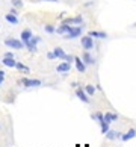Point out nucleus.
<instances>
[{"mask_svg":"<svg viewBox=\"0 0 136 147\" xmlns=\"http://www.w3.org/2000/svg\"><path fill=\"white\" fill-rule=\"evenodd\" d=\"M18 85H23V86H26V88H38V86H41V80L29 79V78H21L18 80Z\"/></svg>","mask_w":136,"mask_h":147,"instance_id":"f257e3e1","label":"nucleus"},{"mask_svg":"<svg viewBox=\"0 0 136 147\" xmlns=\"http://www.w3.org/2000/svg\"><path fill=\"white\" fill-rule=\"evenodd\" d=\"M5 46H8L9 49H17V50L26 47L24 42L21 40H17V38H6V40H5Z\"/></svg>","mask_w":136,"mask_h":147,"instance_id":"f03ea898","label":"nucleus"},{"mask_svg":"<svg viewBox=\"0 0 136 147\" xmlns=\"http://www.w3.org/2000/svg\"><path fill=\"white\" fill-rule=\"evenodd\" d=\"M82 47L85 49V50H91V49H94V38L91 35H86V36H82Z\"/></svg>","mask_w":136,"mask_h":147,"instance_id":"7ed1b4c3","label":"nucleus"},{"mask_svg":"<svg viewBox=\"0 0 136 147\" xmlns=\"http://www.w3.org/2000/svg\"><path fill=\"white\" fill-rule=\"evenodd\" d=\"M40 41H41V38H40V36H36V35H35V36H32V40L26 44L27 50H29L30 53H35V52L38 50V49H36V44H38Z\"/></svg>","mask_w":136,"mask_h":147,"instance_id":"20e7f679","label":"nucleus"},{"mask_svg":"<svg viewBox=\"0 0 136 147\" xmlns=\"http://www.w3.org/2000/svg\"><path fill=\"white\" fill-rule=\"evenodd\" d=\"M82 35V28L80 26H73L71 28V30L68 32V34H65V38H67V40H74V38H77V36H80Z\"/></svg>","mask_w":136,"mask_h":147,"instance_id":"39448f33","label":"nucleus"},{"mask_svg":"<svg viewBox=\"0 0 136 147\" xmlns=\"http://www.w3.org/2000/svg\"><path fill=\"white\" fill-rule=\"evenodd\" d=\"M62 23L65 24H70V26H73V24H83V18H82V15H77V17H71V18H65Z\"/></svg>","mask_w":136,"mask_h":147,"instance_id":"423d86ee","label":"nucleus"},{"mask_svg":"<svg viewBox=\"0 0 136 147\" xmlns=\"http://www.w3.org/2000/svg\"><path fill=\"white\" fill-rule=\"evenodd\" d=\"M76 96H77L83 103H89V102H91V100H89V96L86 94L85 90H82V88H76Z\"/></svg>","mask_w":136,"mask_h":147,"instance_id":"0eeeda50","label":"nucleus"},{"mask_svg":"<svg viewBox=\"0 0 136 147\" xmlns=\"http://www.w3.org/2000/svg\"><path fill=\"white\" fill-rule=\"evenodd\" d=\"M74 64H76V68H77V71H79V73H85L86 64L83 62V59H80V58L76 56V58H74Z\"/></svg>","mask_w":136,"mask_h":147,"instance_id":"6e6552de","label":"nucleus"},{"mask_svg":"<svg viewBox=\"0 0 136 147\" xmlns=\"http://www.w3.org/2000/svg\"><path fill=\"white\" fill-rule=\"evenodd\" d=\"M70 68H71V64L67 62V61H64L62 64H59L58 67H56V71L58 73H68Z\"/></svg>","mask_w":136,"mask_h":147,"instance_id":"1a4fd4ad","label":"nucleus"},{"mask_svg":"<svg viewBox=\"0 0 136 147\" xmlns=\"http://www.w3.org/2000/svg\"><path fill=\"white\" fill-rule=\"evenodd\" d=\"M32 36H33V34H32V30H29V29H24L23 32H21V41L24 42V46L32 40Z\"/></svg>","mask_w":136,"mask_h":147,"instance_id":"9d476101","label":"nucleus"},{"mask_svg":"<svg viewBox=\"0 0 136 147\" xmlns=\"http://www.w3.org/2000/svg\"><path fill=\"white\" fill-rule=\"evenodd\" d=\"M105 135H106L107 140H121L123 138V135L119 132H117V130H107Z\"/></svg>","mask_w":136,"mask_h":147,"instance_id":"9b49d317","label":"nucleus"},{"mask_svg":"<svg viewBox=\"0 0 136 147\" xmlns=\"http://www.w3.org/2000/svg\"><path fill=\"white\" fill-rule=\"evenodd\" d=\"M3 65L5 67H9V68H15V65H17V61H15L14 58H6V56H3Z\"/></svg>","mask_w":136,"mask_h":147,"instance_id":"f8f14e48","label":"nucleus"},{"mask_svg":"<svg viewBox=\"0 0 136 147\" xmlns=\"http://www.w3.org/2000/svg\"><path fill=\"white\" fill-rule=\"evenodd\" d=\"M5 20H6L9 24H18V17L15 14H12V12H9V14L5 15Z\"/></svg>","mask_w":136,"mask_h":147,"instance_id":"ddd939ff","label":"nucleus"},{"mask_svg":"<svg viewBox=\"0 0 136 147\" xmlns=\"http://www.w3.org/2000/svg\"><path fill=\"white\" fill-rule=\"evenodd\" d=\"M71 28H73V26L62 23V24H61V26H59V28L56 29V32H58V34H61V35H65V34H68V32L71 30Z\"/></svg>","mask_w":136,"mask_h":147,"instance_id":"4468645a","label":"nucleus"},{"mask_svg":"<svg viewBox=\"0 0 136 147\" xmlns=\"http://www.w3.org/2000/svg\"><path fill=\"white\" fill-rule=\"evenodd\" d=\"M82 59H83V62H85L86 65H94V62H95V61H94V58H92L88 52H85V53H83Z\"/></svg>","mask_w":136,"mask_h":147,"instance_id":"2eb2a0df","label":"nucleus"},{"mask_svg":"<svg viewBox=\"0 0 136 147\" xmlns=\"http://www.w3.org/2000/svg\"><path fill=\"white\" fill-rule=\"evenodd\" d=\"M53 53H54V56H56L58 59H65V56H67V53H65L64 49H61V47H56L53 50Z\"/></svg>","mask_w":136,"mask_h":147,"instance_id":"dca6fc26","label":"nucleus"},{"mask_svg":"<svg viewBox=\"0 0 136 147\" xmlns=\"http://www.w3.org/2000/svg\"><path fill=\"white\" fill-rule=\"evenodd\" d=\"M135 137H136V130H135V129H130L127 134L123 135L121 140H123V141H129V140H132V138H135Z\"/></svg>","mask_w":136,"mask_h":147,"instance_id":"f3484780","label":"nucleus"},{"mask_svg":"<svg viewBox=\"0 0 136 147\" xmlns=\"http://www.w3.org/2000/svg\"><path fill=\"white\" fill-rule=\"evenodd\" d=\"M118 118V115L117 114H112V112H106L105 114V120L107 123H112V121H115V120Z\"/></svg>","mask_w":136,"mask_h":147,"instance_id":"a211bd4d","label":"nucleus"},{"mask_svg":"<svg viewBox=\"0 0 136 147\" xmlns=\"http://www.w3.org/2000/svg\"><path fill=\"white\" fill-rule=\"evenodd\" d=\"M88 35H91L92 38H101V40H103V38H106V36H107V35L105 34V32H97V30H91Z\"/></svg>","mask_w":136,"mask_h":147,"instance_id":"6ab92c4d","label":"nucleus"},{"mask_svg":"<svg viewBox=\"0 0 136 147\" xmlns=\"http://www.w3.org/2000/svg\"><path fill=\"white\" fill-rule=\"evenodd\" d=\"M92 120H97L98 123H101V121H105V114H101V112H95V114H92Z\"/></svg>","mask_w":136,"mask_h":147,"instance_id":"aec40b11","label":"nucleus"},{"mask_svg":"<svg viewBox=\"0 0 136 147\" xmlns=\"http://www.w3.org/2000/svg\"><path fill=\"white\" fill-rule=\"evenodd\" d=\"M15 68H17V70H20V71L29 73V67H27V65H24L23 62H18V61H17V65H15Z\"/></svg>","mask_w":136,"mask_h":147,"instance_id":"412c9836","label":"nucleus"},{"mask_svg":"<svg viewBox=\"0 0 136 147\" xmlns=\"http://www.w3.org/2000/svg\"><path fill=\"white\" fill-rule=\"evenodd\" d=\"M85 91H86V94H88L89 97L91 96H94V92H95V88L92 85H85Z\"/></svg>","mask_w":136,"mask_h":147,"instance_id":"4be33fe9","label":"nucleus"},{"mask_svg":"<svg viewBox=\"0 0 136 147\" xmlns=\"http://www.w3.org/2000/svg\"><path fill=\"white\" fill-rule=\"evenodd\" d=\"M100 126H101V132H103V134H106L107 130H109V123L106 121V120H105V121H101V123H100Z\"/></svg>","mask_w":136,"mask_h":147,"instance_id":"5701e85b","label":"nucleus"},{"mask_svg":"<svg viewBox=\"0 0 136 147\" xmlns=\"http://www.w3.org/2000/svg\"><path fill=\"white\" fill-rule=\"evenodd\" d=\"M46 32H47V34H54L56 29H54L53 24H46Z\"/></svg>","mask_w":136,"mask_h":147,"instance_id":"b1692460","label":"nucleus"},{"mask_svg":"<svg viewBox=\"0 0 136 147\" xmlns=\"http://www.w3.org/2000/svg\"><path fill=\"white\" fill-rule=\"evenodd\" d=\"M14 8H23V0H12Z\"/></svg>","mask_w":136,"mask_h":147,"instance_id":"393cba45","label":"nucleus"},{"mask_svg":"<svg viewBox=\"0 0 136 147\" xmlns=\"http://www.w3.org/2000/svg\"><path fill=\"white\" fill-rule=\"evenodd\" d=\"M74 58H76V56L67 55V56H65V59H64V61H67V62H70V64H71V62H74Z\"/></svg>","mask_w":136,"mask_h":147,"instance_id":"a878e982","label":"nucleus"},{"mask_svg":"<svg viewBox=\"0 0 136 147\" xmlns=\"http://www.w3.org/2000/svg\"><path fill=\"white\" fill-rule=\"evenodd\" d=\"M47 58H48V59H54L56 56H54V53H53V52H48V53H47Z\"/></svg>","mask_w":136,"mask_h":147,"instance_id":"bb28decb","label":"nucleus"},{"mask_svg":"<svg viewBox=\"0 0 136 147\" xmlns=\"http://www.w3.org/2000/svg\"><path fill=\"white\" fill-rule=\"evenodd\" d=\"M5 56H6V58H14V53L12 52H6V53H5Z\"/></svg>","mask_w":136,"mask_h":147,"instance_id":"cd10ccee","label":"nucleus"},{"mask_svg":"<svg viewBox=\"0 0 136 147\" xmlns=\"http://www.w3.org/2000/svg\"><path fill=\"white\" fill-rule=\"evenodd\" d=\"M11 12H12V14H15V15L18 14V12H17V8H12V9H11Z\"/></svg>","mask_w":136,"mask_h":147,"instance_id":"c85d7f7f","label":"nucleus"},{"mask_svg":"<svg viewBox=\"0 0 136 147\" xmlns=\"http://www.w3.org/2000/svg\"><path fill=\"white\" fill-rule=\"evenodd\" d=\"M3 79H5V76H0V85L3 84Z\"/></svg>","mask_w":136,"mask_h":147,"instance_id":"c756f323","label":"nucleus"},{"mask_svg":"<svg viewBox=\"0 0 136 147\" xmlns=\"http://www.w3.org/2000/svg\"><path fill=\"white\" fill-rule=\"evenodd\" d=\"M41 2H58V0H41Z\"/></svg>","mask_w":136,"mask_h":147,"instance_id":"7c9ffc66","label":"nucleus"},{"mask_svg":"<svg viewBox=\"0 0 136 147\" xmlns=\"http://www.w3.org/2000/svg\"><path fill=\"white\" fill-rule=\"evenodd\" d=\"M0 76H5V71H3V70H0Z\"/></svg>","mask_w":136,"mask_h":147,"instance_id":"2f4dec72","label":"nucleus"}]
</instances>
